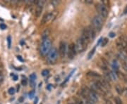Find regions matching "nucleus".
Wrapping results in <instances>:
<instances>
[{"mask_svg": "<svg viewBox=\"0 0 127 104\" xmlns=\"http://www.w3.org/2000/svg\"><path fill=\"white\" fill-rule=\"evenodd\" d=\"M51 46H52V42L51 40L49 39L45 40L42 41L41 47H40V53L42 56H46L48 54L51 49Z\"/></svg>", "mask_w": 127, "mask_h": 104, "instance_id": "1", "label": "nucleus"}, {"mask_svg": "<svg viewBox=\"0 0 127 104\" xmlns=\"http://www.w3.org/2000/svg\"><path fill=\"white\" fill-rule=\"evenodd\" d=\"M102 25H103V20L102 18L100 16H95L93 18L92 21V25L95 28V31H100L102 28Z\"/></svg>", "mask_w": 127, "mask_h": 104, "instance_id": "2", "label": "nucleus"}, {"mask_svg": "<svg viewBox=\"0 0 127 104\" xmlns=\"http://www.w3.org/2000/svg\"><path fill=\"white\" fill-rule=\"evenodd\" d=\"M58 58V51L57 49L54 47L52 48L48 53L47 56V61L50 64H54Z\"/></svg>", "mask_w": 127, "mask_h": 104, "instance_id": "3", "label": "nucleus"}, {"mask_svg": "<svg viewBox=\"0 0 127 104\" xmlns=\"http://www.w3.org/2000/svg\"><path fill=\"white\" fill-rule=\"evenodd\" d=\"M96 8L102 17V18L106 19L107 18L109 12H108V9L105 5H104L103 4H99L96 6Z\"/></svg>", "mask_w": 127, "mask_h": 104, "instance_id": "4", "label": "nucleus"}, {"mask_svg": "<svg viewBox=\"0 0 127 104\" xmlns=\"http://www.w3.org/2000/svg\"><path fill=\"white\" fill-rule=\"evenodd\" d=\"M76 45L74 43H71L69 44L68 47V51H67V55L68 58L69 59H74V57L76 55Z\"/></svg>", "mask_w": 127, "mask_h": 104, "instance_id": "5", "label": "nucleus"}, {"mask_svg": "<svg viewBox=\"0 0 127 104\" xmlns=\"http://www.w3.org/2000/svg\"><path fill=\"white\" fill-rule=\"evenodd\" d=\"M76 45V51L78 53H82L85 50L87 49V44H85L84 42L81 40V38L78 39V40L76 41V43L75 44Z\"/></svg>", "mask_w": 127, "mask_h": 104, "instance_id": "6", "label": "nucleus"}, {"mask_svg": "<svg viewBox=\"0 0 127 104\" xmlns=\"http://www.w3.org/2000/svg\"><path fill=\"white\" fill-rule=\"evenodd\" d=\"M59 53L61 58H64L67 54V45L66 43L63 41H61L59 43Z\"/></svg>", "mask_w": 127, "mask_h": 104, "instance_id": "7", "label": "nucleus"}, {"mask_svg": "<svg viewBox=\"0 0 127 104\" xmlns=\"http://www.w3.org/2000/svg\"><path fill=\"white\" fill-rule=\"evenodd\" d=\"M81 40L84 42L85 44H88L89 42H90L89 35H88V32L87 30V28H85L82 31V35H81Z\"/></svg>", "mask_w": 127, "mask_h": 104, "instance_id": "8", "label": "nucleus"}, {"mask_svg": "<svg viewBox=\"0 0 127 104\" xmlns=\"http://www.w3.org/2000/svg\"><path fill=\"white\" fill-rule=\"evenodd\" d=\"M97 65L100 67V68H101L102 70H105V71L108 70V62L105 58H101L100 61L97 62Z\"/></svg>", "mask_w": 127, "mask_h": 104, "instance_id": "9", "label": "nucleus"}, {"mask_svg": "<svg viewBox=\"0 0 127 104\" xmlns=\"http://www.w3.org/2000/svg\"><path fill=\"white\" fill-rule=\"evenodd\" d=\"M37 4V7H36V10H35V16L36 17H39L41 15V13L43 9V4H44V1H37L36 2Z\"/></svg>", "mask_w": 127, "mask_h": 104, "instance_id": "10", "label": "nucleus"}, {"mask_svg": "<svg viewBox=\"0 0 127 104\" xmlns=\"http://www.w3.org/2000/svg\"><path fill=\"white\" fill-rule=\"evenodd\" d=\"M54 17V15L53 13H48V14H46L45 16L42 17V21H41V24L44 25L47 23H48L49 21H50Z\"/></svg>", "mask_w": 127, "mask_h": 104, "instance_id": "11", "label": "nucleus"}, {"mask_svg": "<svg viewBox=\"0 0 127 104\" xmlns=\"http://www.w3.org/2000/svg\"><path fill=\"white\" fill-rule=\"evenodd\" d=\"M87 30L88 32V35H89L90 42L93 41L95 37V32H96L95 28H93V25H89L88 27H87Z\"/></svg>", "mask_w": 127, "mask_h": 104, "instance_id": "12", "label": "nucleus"}, {"mask_svg": "<svg viewBox=\"0 0 127 104\" xmlns=\"http://www.w3.org/2000/svg\"><path fill=\"white\" fill-rule=\"evenodd\" d=\"M100 83L102 84V87L105 89L107 91H110V90L111 89V85H110V83L109 81H107L105 79H103V80H100Z\"/></svg>", "mask_w": 127, "mask_h": 104, "instance_id": "13", "label": "nucleus"}, {"mask_svg": "<svg viewBox=\"0 0 127 104\" xmlns=\"http://www.w3.org/2000/svg\"><path fill=\"white\" fill-rule=\"evenodd\" d=\"M68 104H82V101L77 97H71L68 101Z\"/></svg>", "mask_w": 127, "mask_h": 104, "instance_id": "14", "label": "nucleus"}, {"mask_svg": "<svg viewBox=\"0 0 127 104\" xmlns=\"http://www.w3.org/2000/svg\"><path fill=\"white\" fill-rule=\"evenodd\" d=\"M50 29H48V28L46 29L44 32H42V40L48 39V37H49V35H50Z\"/></svg>", "mask_w": 127, "mask_h": 104, "instance_id": "15", "label": "nucleus"}, {"mask_svg": "<svg viewBox=\"0 0 127 104\" xmlns=\"http://www.w3.org/2000/svg\"><path fill=\"white\" fill-rule=\"evenodd\" d=\"M35 80H36V75L35 73H33L30 75V82L32 84V86H33V84L35 82Z\"/></svg>", "mask_w": 127, "mask_h": 104, "instance_id": "16", "label": "nucleus"}, {"mask_svg": "<svg viewBox=\"0 0 127 104\" xmlns=\"http://www.w3.org/2000/svg\"><path fill=\"white\" fill-rule=\"evenodd\" d=\"M115 89H116L117 92L118 93L119 95H122V94H123V88L119 84H116Z\"/></svg>", "mask_w": 127, "mask_h": 104, "instance_id": "17", "label": "nucleus"}, {"mask_svg": "<svg viewBox=\"0 0 127 104\" xmlns=\"http://www.w3.org/2000/svg\"><path fill=\"white\" fill-rule=\"evenodd\" d=\"M87 75H88V76H92V77H100L101 76H100V75H99L97 72H88L87 73Z\"/></svg>", "mask_w": 127, "mask_h": 104, "instance_id": "18", "label": "nucleus"}, {"mask_svg": "<svg viewBox=\"0 0 127 104\" xmlns=\"http://www.w3.org/2000/svg\"><path fill=\"white\" fill-rule=\"evenodd\" d=\"M114 103H115V104H123L121 99L119 96L114 97Z\"/></svg>", "mask_w": 127, "mask_h": 104, "instance_id": "19", "label": "nucleus"}, {"mask_svg": "<svg viewBox=\"0 0 127 104\" xmlns=\"http://www.w3.org/2000/svg\"><path fill=\"white\" fill-rule=\"evenodd\" d=\"M95 49H96V47H94V48L89 52V54H88V59H90V58L93 57V54H95Z\"/></svg>", "mask_w": 127, "mask_h": 104, "instance_id": "20", "label": "nucleus"}, {"mask_svg": "<svg viewBox=\"0 0 127 104\" xmlns=\"http://www.w3.org/2000/svg\"><path fill=\"white\" fill-rule=\"evenodd\" d=\"M108 42H109V40H108L107 38H104L103 40H102V42H101L102 47H105V46L107 44Z\"/></svg>", "mask_w": 127, "mask_h": 104, "instance_id": "21", "label": "nucleus"}, {"mask_svg": "<svg viewBox=\"0 0 127 104\" xmlns=\"http://www.w3.org/2000/svg\"><path fill=\"white\" fill-rule=\"evenodd\" d=\"M8 92L10 95H13V94H15V89L13 88V87L9 88L8 90Z\"/></svg>", "mask_w": 127, "mask_h": 104, "instance_id": "22", "label": "nucleus"}, {"mask_svg": "<svg viewBox=\"0 0 127 104\" xmlns=\"http://www.w3.org/2000/svg\"><path fill=\"white\" fill-rule=\"evenodd\" d=\"M122 68H124V70L127 71V61H122Z\"/></svg>", "mask_w": 127, "mask_h": 104, "instance_id": "23", "label": "nucleus"}, {"mask_svg": "<svg viewBox=\"0 0 127 104\" xmlns=\"http://www.w3.org/2000/svg\"><path fill=\"white\" fill-rule=\"evenodd\" d=\"M49 70H43L42 72V76H47V75H49Z\"/></svg>", "mask_w": 127, "mask_h": 104, "instance_id": "24", "label": "nucleus"}, {"mask_svg": "<svg viewBox=\"0 0 127 104\" xmlns=\"http://www.w3.org/2000/svg\"><path fill=\"white\" fill-rule=\"evenodd\" d=\"M7 42H8V48H11V36H8V37H7Z\"/></svg>", "mask_w": 127, "mask_h": 104, "instance_id": "25", "label": "nucleus"}, {"mask_svg": "<svg viewBox=\"0 0 127 104\" xmlns=\"http://www.w3.org/2000/svg\"><path fill=\"white\" fill-rule=\"evenodd\" d=\"M122 95H124V96L127 98V88H124L123 89V94Z\"/></svg>", "mask_w": 127, "mask_h": 104, "instance_id": "26", "label": "nucleus"}, {"mask_svg": "<svg viewBox=\"0 0 127 104\" xmlns=\"http://www.w3.org/2000/svg\"><path fill=\"white\" fill-rule=\"evenodd\" d=\"M28 96H29V98H30V99L33 98L34 96H35V92H34V91H30V92L28 94Z\"/></svg>", "mask_w": 127, "mask_h": 104, "instance_id": "27", "label": "nucleus"}, {"mask_svg": "<svg viewBox=\"0 0 127 104\" xmlns=\"http://www.w3.org/2000/svg\"><path fill=\"white\" fill-rule=\"evenodd\" d=\"M85 104H96L90 99H85Z\"/></svg>", "mask_w": 127, "mask_h": 104, "instance_id": "28", "label": "nucleus"}, {"mask_svg": "<svg viewBox=\"0 0 127 104\" xmlns=\"http://www.w3.org/2000/svg\"><path fill=\"white\" fill-rule=\"evenodd\" d=\"M21 84H22L23 86H25V85L27 84V80H26L25 77H24V78L22 80V81H21Z\"/></svg>", "mask_w": 127, "mask_h": 104, "instance_id": "29", "label": "nucleus"}, {"mask_svg": "<svg viewBox=\"0 0 127 104\" xmlns=\"http://www.w3.org/2000/svg\"><path fill=\"white\" fill-rule=\"evenodd\" d=\"M0 28H1V29H2V30H5V29L7 28V25L4 24V23H1V24H0Z\"/></svg>", "mask_w": 127, "mask_h": 104, "instance_id": "30", "label": "nucleus"}, {"mask_svg": "<svg viewBox=\"0 0 127 104\" xmlns=\"http://www.w3.org/2000/svg\"><path fill=\"white\" fill-rule=\"evenodd\" d=\"M104 104H112V103L111 102V101L109 100V99H105Z\"/></svg>", "mask_w": 127, "mask_h": 104, "instance_id": "31", "label": "nucleus"}, {"mask_svg": "<svg viewBox=\"0 0 127 104\" xmlns=\"http://www.w3.org/2000/svg\"><path fill=\"white\" fill-rule=\"evenodd\" d=\"M114 36H115V34H114V32H110V37L113 38V37H114Z\"/></svg>", "mask_w": 127, "mask_h": 104, "instance_id": "32", "label": "nucleus"}, {"mask_svg": "<svg viewBox=\"0 0 127 104\" xmlns=\"http://www.w3.org/2000/svg\"><path fill=\"white\" fill-rule=\"evenodd\" d=\"M13 78H14V80H15V81H16L18 80V76L17 75H13Z\"/></svg>", "mask_w": 127, "mask_h": 104, "instance_id": "33", "label": "nucleus"}, {"mask_svg": "<svg viewBox=\"0 0 127 104\" xmlns=\"http://www.w3.org/2000/svg\"><path fill=\"white\" fill-rule=\"evenodd\" d=\"M17 58H18V60H20L21 61H23V58H21V56H17Z\"/></svg>", "mask_w": 127, "mask_h": 104, "instance_id": "34", "label": "nucleus"}, {"mask_svg": "<svg viewBox=\"0 0 127 104\" xmlns=\"http://www.w3.org/2000/svg\"><path fill=\"white\" fill-rule=\"evenodd\" d=\"M86 3H88V4H93V1H90V0H88L85 1Z\"/></svg>", "mask_w": 127, "mask_h": 104, "instance_id": "35", "label": "nucleus"}, {"mask_svg": "<svg viewBox=\"0 0 127 104\" xmlns=\"http://www.w3.org/2000/svg\"><path fill=\"white\" fill-rule=\"evenodd\" d=\"M2 80H3V77H2V75H0V83L2 82Z\"/></svg>", "mask_w": 127, "mask_h": 104, "instance_id": "36", "label": "nucleus"}]
</instances>
